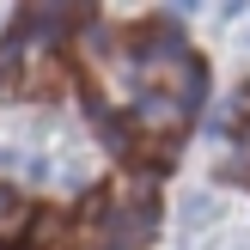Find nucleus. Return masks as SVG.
<instances>
[{
    "label": "nucleus",
    "mask_w": 250,
    "mask_h": 250,
    "mask_svg": "<svg viewBox=\"0 0 250 250\" xmlns=\"http://www.w3.org/2000/svg\"><path fill=\"white\" fill-rule=\"evenodd\" d=\"M73 19H80L73 6H24L19 12V43H61Z\"/></svg>",
    "instance_id": "nucleus-1"
},
{
    "label": "nucleus",
    "mask_w": 250,
    "mask_h": 250,
    "mask_svg": "<svg viewBox=\"0 0 250 250\" xmlns=\"http://www.w3.org/2000/svg\"><path fill=\"white\" fill-rule=\"evenodd\" d=\"M12 73H24V43H19V37H6V43H0V85H6Z\"/></svg>",
    "instance_id": "nucleus-2"
},
{
    "label": "nucleus",
    "mask_w": 250,
    "mask_h": 250,
    "mask_svg": "<svg viewBox=\"0 0 250 250\" xmlns=\"http://www.w3.org/2000/svg\"><path fill=\"white\" fill-rule=\"evenodd\" d=\"M19 214V202H12V189H0V220H12Z\"/></svg>",
    "instance_id": "nucleus-3"
},
{
    "label": "nucleus",
    "mask_w": 250,
    "mask_h": 250,
    "mask_svg": "<svg viewBox=\"0 0 250 250\" xmlns=\"http://www.w3.org/2000/svg\"><path fill=\"white\" fill-rule=\"evenodd\" d=\"M0 250H6V244H0Z\"/></svg>",
    "instance_id": "nucleus-4"
}]
</instances>
